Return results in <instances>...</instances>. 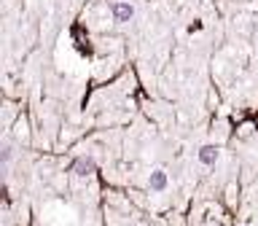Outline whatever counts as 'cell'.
I'll return each mask as SVG.
<instances>
[{"label": "cell", "instance_id": "6da1fadb", "mask_svg": "<svg viewBox=\"0 0 258 226\" xmlns=\"http://www.w3.org/2000/svg\"><path fill=\"white\" fill-rule=\"evenodd\" d=\"M73 170H76L78 175H89V173H94V161L89 156H81V159L73 161Z\"/></svg>", "mask_w": 258, "mask_h": 226}, {"label": "cell", "instance_id": "7a4b0ae2", "mask_svg": "<svg viewBox=\"0 0 258 226\" xmlns=\"http://www.w3.org/2000/svg\"><path fill=\"white\" fill-rule=\"evenodd\" d=\"M199 159H202V164H215V159H218V151L213 148V145H205V148L199 151Z\"/></svg>", "mask_w": 258, "mask_h": 226}, {"label": "cell", "instance_id": "3957f363", "mask_svg": "<svg viewBox=\"0 0 258 226\" xmlns=\"http://www.w3.org/2000/svg\"><path fill=\"white\" fill-rule=\"evenodd\" d=\"M113 14H116V19H118V22H126L129 16H132V6H126V3H116V6H113Z\"/></svg>", "mask_w": 258, "mask_h": 226}, {"label": "cell", "instance_id": "277c9868", "mask_svg": "<svg viewBox=\"0 0 258 226\" xmlns=\"http://www.w3.org/2000/svg\"><path fill=\"white\" fill-rule=\"evenodd\" d=\"M167 186V175L161 173V170H156V173H151V189H156V191H161Z\"/></svg>", "mask_w": 258, "mask_h": 226}]
</instances>
